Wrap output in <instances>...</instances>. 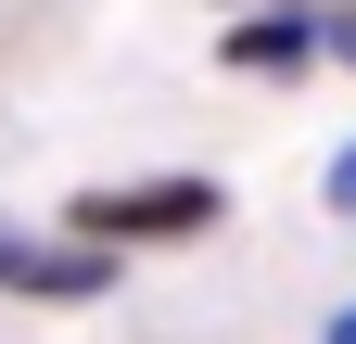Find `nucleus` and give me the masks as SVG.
I'll return each mask as SVG.
<instances>
[{"mask_svg": "<svg viewBox=\"0 0 356 344\" xmlns=\"http://www.w3.org/2000/svg\"><path fill=\"white\" fill-rule=\"evenodd\" d=\"M216 179H127V191H89L76 204V242H102V255H140V242H191L216 230Z\"/></svg>", "mask_w": 356, "mask_h": 344, "instance_id": "obj_1", "label": "nucleus"}, {"mask_svg": "<svg viewBox=\"0 0 356 344\" xmlns=\"http://www.w3.org/2000/svg\"><path fill=\"white\" fill-rule=\"evenodd\" d=\"M115 281H127V255H102V242H26V230H0V293L89 306V293H115Z\"/></svg>", "mask_w": 356, "mask_h": 344, "instance_id": "obj_2", "label": "nucleus"}, {"mask_svg": "<svg viewBox=\"0 0 356 344\" xmlns=\"http://www.w3.org/2000/svg\"><path fill=\"white\" fill-rule=\"evenodd\" d=\"M293 64H318V0L229 13V77H293Z\"/></svg>", "mask_w": 356, "mask_h": 344, "instance_id": "obj_3", "label": "nucleus"}, {"mask_svg": "<svg viewBox=\"0 0 356 344\" xmlns=\"http://www.w3.org/2000/svg\"><path fill=\"white\" fill-rule=\"evenodd\" d=\"M318 64H356V0H318Z\"/></svg>", "mask_w": 356, "mask_h": 344, "instance_id": "obj_4", "label": "nucleus"}, {"mask_svg": "<svg viewBox=\"0 0 356 344\" xmlns=\"http://www.w3.org/2000/svg\"><path fill=\"white\" fill-rule=\"evenodd\" d=\"M318 191H331V217H356V141L331 153V179H318Z\"/></svg>", "mask_w": 356, "mask_h": 344, "instance_id": "obj_5", "label": "nucleus"}, {"mask_svg": "<svg viewBox=\"0 0 356 344\" xmlns=\"http://www.w3.org/2000/svg\"><path fill=\"white\" fill-rule=\"evenodd\" d=\"M318 344H356V306H331V331H318Z\"/></svg>", "mask_w": 356, "mask_h": 344, "instance_id": "obj_6", "label": "nucleus"}, {"mask_svg": "<svg viewBox=\"0 0 356 344\" xmlns=\"http://www.w3.org/2000/svg\"><path fill=\"white\" fill-rule=\"evenodd\" d=\"M216 13H280V0H216Z\"/></svg>", "mask_w": 356, "mask_h": 344, "instance_id": "obj_7", "label": "nucleus"}]
</instances>
